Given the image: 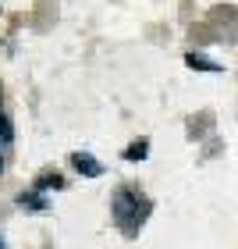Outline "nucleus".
<instances>
[{
  "label": "nucleus",
  "instance_id": "obj_1",
  "mask_svg": "<svg viewBox=\"0 0 238 249\" xmlns=\"http://www.w3.org/2000/svg\"><path fill=\"white\" fill-rule=\"evenodd\" d=\"M139 207H146V203L135 196V192H128V189H121L118 196H114V221L128 235H135V228H139L142 217H146V210H139Z\"/></svg>",
  "mask_w": 238,
  "mask_h": 249
},
{
  "label": "nucleus",
  "instance_id": "obj_3",
  "mask_svg": "<svg viewBox=\"0 0 238 249\" xmlns=\"http://www.w3.org/2000/svg\"><path fill=\"white\" fill-rule=\"evenodd\" d=\"M146 150H150V142H135V146H128V153H124V157H128V160H142V157H146Z\"/></svg>",
  "mask_w": 238,
  "mask_h": 249
},
{
  "label": "nucleus",
  "instance_id": "obj_5",
  "mask_svg": "<svg viewBox=\"0 0 238 249\" xmlns=\"http://www.w3.org/2000/svg\"><path fill=\"white\" fill-rule=\"evenodd\" d=\"M188 64H192V68H199V71H217V64L203 61V57H196V53H192V57H188Z\"/></svg>",
  "mask_w": 238,
  "mask_h": 249
},
{
  "label": "nucleus",
  "instance_id": "obj_7",
  "mask_svg": "<svg viewBox=\"0 0 238 249\" xmlns=\"http://www.w3.org/2000/svg\"><path fill=\"white\" fill-rule=\"evenodd\" d=\"M0 171H4V157H0Z\"/></svg>",
  "mask_w": 238,
  "mask_h": 249
},
{
  "label": "nucleus",
  "instance_id": "obj_2",
  "mask_svg": "<svg viewBox=\"0 0 238 249\" xmlns=\"http://www.w3.org/2000/svg\"><path fill=\"white\" fill-rule=\"evenodd\" d=\"M75 167L82 171L85 178H100L103 175V167H100V160H93L89 153H75Z\"/></svg>",
  "mask_w": 238,
  "mask_h": 249
},
{
  "label": "nucleus",
  "instance_id": "obj_8",
  "mask_svg": "<svg viewBox=\"0 0 238 249\" xmlns=\"http://www.w3.org/2000/svg\"><path fill=\"white\" fill-rule=\"evenodd\" d=\"M0 249H4V242H0Z\"/></svg>",
  "mask_w": 238,
  "mask_h": 249
},
{
  "label": "nucleus",
  "instance_id": "obj_4",
  "mask_svg": "<svg viewBox=\"0 0 238 249\" xmlns=\"http://www.w3.org/2000/svg\"><path fill=\"white\" fill-rule=\"evenodd\" d=\"M50 185H53V189H61V185H64V178H61V175H43V178H39V189H50Z\"/></svg>",
  "mask_w": 238,
  "mask_h": 249
},
{
  "label": "nucleus",
  "instance_id": "obj_6",
  "mask_svg": "<svg viewBox=\"0 0 238 249\" xmlns=\"http://www.w3.org/2000/svg\"><path fill=\"white\" fill-rule=\"evenodd\" d=\"M0 142H11V121L0 118Z\"/></svg>",
  "mask_w": 238,
  "mask_h": 249
}]
</instances>
